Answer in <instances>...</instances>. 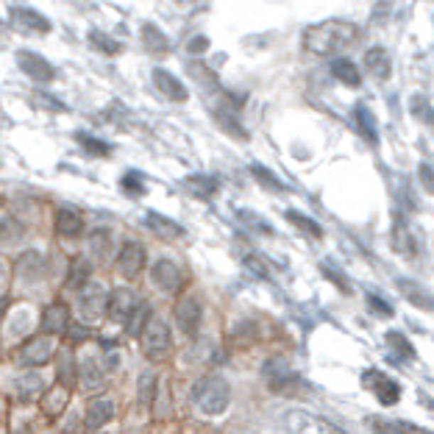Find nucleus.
Masks as SVG:
<instances>
[{
  "label": "nucleus",
  "instance_id": "obj_19",
  "mask_svg": "<svg viewBox=\"0 0 434 434\" xmlns=\"http://www.w3.org/2000/svg\"><path fill=\"white\" fill-rule=\"evenodd\" d=\"M365 67L379 81H387L393 75V62H390V53L384 48H370L365 53Z\"/></svg>",
  "mask_w": 434,
  "mask_h": 434
},
{
  "label": "nucleus",
  "instance_id": "obj_12",
  "mask_svg": "<svg viewBox=\"0 0 434 434\" xmlns=\"http://www.w3.org/2000/svg\"><path fill=\"white\" fill-rule=\"evenodd\" d=\"M53 354H56V342H53V337H33L31 342L23 345L20 359H23L26 365L39 367V365H45V362H50Z\"/></svg>",
  "mask_w": 434,
  "mask_h": 434
},
{
  "label": "nucleus",
  "instance_id": "obj_13",
  "mask_svg": "<svg viewBox=\"0 0 434 434\" xmlns=\"http://www.w3.org/2000/svg\"><path fill=\"white\" fill-rule=\"evenodd\" d=\"M396 284H398V293L409 300L412 306H418V309H423V312H434V295L421 284V281H415V278H398Z\"/></svg>",
  "mask_w": 434,
  "mask_h": 434
},
{
  "label": "nucleus",
  "instance_id": "obj_3",
  "mask_svg": "<svg viewBox=\"0 0 434 434\" xmlns=\"http://www.w3.org/2000/svg\"><path fill=\"white\" fill-rule=\"evenodd\" d=\"M284 429H287V434H348L337 423L320 418V415H312L306 409H290L284 415Z\"/></svg>",
  "mask_w": 434,
  "mask_h": 434
},
{
  "label": "nucleus",
  "instance_id": "obj_8",
  "mask_svg": "<svg viewBox=\"0 0 434 434\" xmlns=\"http://www.w3.org/2000/svg\"><path fill=\"white\" fill-rule=\"evenodd\" d=\"M390 245H393V251L401 254V256H415L418 254V239H415V234L409 229V223H406V217L396 212L393 215V229H390Z\"/></svg>",
  "mask_w": 434,
  "mask_h": 434
},
{
  "label": "nucleus",
  "instance_id": "obj_15",
  "mask_svg": "<svg viewBox=\"0 0 434 434\" xmlns=\"http://www.w3.org/2000/svg\"><path fill=\"white\" fill-rule=\"evenodd\" d=\"M200 318H203V312H200L198 300H195V298L178 300V306H175V323H178V329H181V332H184V334H198Z\"/></svg>",
  "mask_w": 434,
  "mask_h": 434
},
{
  "label": "nucleus",
  "instance_id": "obj_50",
  "mask_svg": "<svg viewBox=\"0 0 434 434\" xmlns=\"http://www.w3.org/2000/svg\"><path fill=\"white\" fill-rule=\"evenodd\" d=\"M429 106H432V103H429L426 95H415V98H412V114H415V117H426V114H429Z\"/></svg>",
  "mask_w": 434,
  "mask_h": 434
},
{
  "label": "nucleus",
  "instance_id": "obj_35",
  "mask_svg": "<svg viewBox=\"0 0 434 434\" xmlns=\"http://www.w3.org/2000/svg\"><path fill=\"white\" fill-rule=\"evenodd\" d=\"M14 390H17L20 398H33V396H39L45 390V384H42V379L36 373H26V376H20L14 381Z\"/></svg>",
  "mask_w": 434,
  "mask_h": 434
},
{
  "label": "nucleus",
  "instance_id": "obj_9",
  "mask_svg": "<svg viewBox=\"0 0 434 434\" xmlns=\"http://www.w3.org/2000/svg\"><path fill=\"white\" fill-rule=\"evenodd\" d=\"M139 306V298L134 295V290L129 287H120L109 295V303H106V312L114 323H129V318L134 315V309Z\"/></svg>",
  "mask_w": 434,
  "mask_h": 434
},
{
  "label": "nucleus",
  "instance_id": "obj_47",
  "mask_svg": "<svg viewBox=\"0 0 434 434\" xmlns=\"http://www.w3.org/2000/svg\"><path fill=\"white\" fill-rule=\"evenodd\" d=\"M239 217H242V223H248L254 232H262V234H273V226H267L265 220L259 217V215H254V212H239Z\"/></svg>",
  "mask_w": 434,
  "mask_h": 434
},
{
  "label": "nucleus",
  "instance_id": "obj_44",
  "mask_svg": "<svg viewBox=\"0 0 434 434\" xmlns=\"http://www.w3.org/2000/svg\"><path fill=\"white\" fill-rule=\"evenodd\" d=\"M245 270H248L251 276H256V278H270V267H267V259H265V256H259V254H251V256H245Z\"/></svg>",
  "mask_w": 434,
  "mask_h": 434
},
{
  "label": "nucleus",
  "instance_id": "obj_34",
  "mask_svg": "<svg viewBox=\"0 0 434 434\" xmlns=\"http://www.w3.org/2000/svg\"><path fill=\"white\" fill-rule=\"evenodd\" d=\"M287 220L295 226V229H300L303 234H309V237H315V239H320L323 237V226L318 223V220H312V217H306L303 212H295V209H290L287 212Z\"/></svg>",
  "mask_w": 434,
  "mask_h": 434
},
{
  "label": "nucleus",
  "instance_id": "obj_30",
  "mask_svg": "<svg viewBox=\"0 0 434 434\" xmlns=\"http://www.w3.org/2000/svg\"><path fill=\"white\" fill-rule=\"evenodd\" d=\"M81 229H84V223H81V217L75 212H70V209H59L56 212V234H62V237H78Z\"/></svg>",
  "mask_w": 434,
  "mask_h": 434
},
{
  "label": "nucleus",
  "instance_id": "obj_45",
  "mask_svg": "<svg viewBox=\"0 0 434 434\" xmlns=\"http://www.w3.org/2000/svg\"><path fill=\"white\" fill-rule=\"evenodd\" d=\"M120 187H123L129 195H142V192H145V181H142V175H139L136 170H129V173L123 175Z\"/></svg>",
  "mask_w": 434,
  "mask_h": 434
},
{
  "label": "nucleus",
  "instance_id": "obj_37",
  "mask_svg": "<svg viewBox=\"0 0 434 434\" xmlns=\"http://www.w3.org/2000/svg\"><path fill=\"white\" fill-rule=\"evenodd\" d=\"M89 251L98 256V259H106L112 254V234L106 229H98V232L89 234Z\"/></svg>",
  "mask_w": 434,
  "mask_h": 434
},
{
  "label": "nucleus",
  "instance_id": "obj_41",
  "mask_svg": "<svg viewBox=\"0 0 434 434\" xmlns=\"http://www.w3.org/2000/svg\"><path fill=\"white\" fill-rule=\"evenodd\" d=\"M78 142H81V145L87 148V153H92V156H109V151H112L109 142L95 139V136H89V134H78Z\"/></svg>",
  "mask_w": 434,
  "mask_h": 434
},
{
  "label": "nucleus",
  "instance_id": "obj_22",
  "mask_svg": "<svg viewBox=\"0 0 434 434\" xmlns=\"http://www.w3.org/2000/svg\"><path fill=\"white\" fill-rule=\"evenodd\" d=\"M184 187L195 195V198H212L217 190H220V181L215 178V175H206V173H192V175H187L184 178Z\"/></svg>",
  "mask_w": 434,
  "mask_h": 434
},
{
  "label": "nucleus",
  "instance_id": "obj_40",
  "mask_svg": "<svg viewBox=\"0 0 434 434\" xmlns=\"http://www.w3.org/2000/svg\"><path fill=\"white\" fill-rule=\"evenodd\" d=\"M142 42L151 48V50H167V36L156 26H142Z\"/></svg>",
  "mask_w": 434,
  "mask_h": 434
},
{
  "label": "nucleus",
  "instance_id": "obj_51",
  "mask_svg": "<svg viewBox=\"0 0 434 434\" xmlns=\"http://www.w3.org/2000/svg\"><path fill=\"white\" fill-rule=\"evenodd\" d=\"M187 50H190V53H203V50H209V39H206V36H192V39L187 42Z\"/></svg>",
  "mask_w": 434,
  "mask_h": 434
},
{
  "label": "nucleus",
  "instance_id": "obj_52",
  "mask_svg": "<svg viewBox=\"0 0 434 434\" xmlns=\"http://www.w3.org/2000/svg\"><path fill=\"white\" fill-rule=\"evenodd\" d=\"M423 120H426V123H429V126H432V129H434V109H429V114H426Z\"/></svg>",
  "mask_w": 434,
  "mask_h": 434
},
{
  "label": "nucleus",
  "instance_id": "obj_4",
  "mask_svg": "<svg viewBox=\"0 0 434 434\" xmlns=\"http://www.w3.org/2000/svg\"><path fill=\"white\" fill-rule=\"evenodd\" d=\"M359 381H362L365 390H370V393L376 396V401H379L381 406H396L401 401V384L393 379V376H387L384 370H379V367H367V370H362Z\"/></svg>",
  "mask_w": 434,
  "mask_h": 434
},
{
  "label": "nucleus",
  "instance_id": "obj_29",
  "mask_svg": "<svg viewBox=\"0 0 434 434\" xmlns=\"http://www.w3.org/2000/svg\"><path fill=\"white\" fill-rule=\"evenodd\" d=\"M145 223H148V229L151 232H156L159 237H184V229L178 226V223H173V220H167L162 215H156V212H148L145 215Z\"/></svg>",
  "mask_w": 434,
  "mask_h": 434
},
{
  "label": "nucleus",
  "instance_id": "obj_25",
  "mask_svg": "<svg viewBox=\"0 0 434 434\" xmlns=\"http://www.w3.org/2000/svg\"><path fill=\"white\" fill-rule=\"evenodd\" d=\"M78 379L84 384V390H98L103 381V367L95 357H81L78 362Z\"/></svg>",
  "mask_w": 434,
  "mask_h": 434
},
{
  "label": "nucleus",
  "instance_id": "obj_36",
  "mask_svg": "<svg viewBox=\"0 0 434 434\" xmlns=\"http://www.w3.org/2000/svg\"><path fill=\"white\" fill-rule=\"evenodd\" d=\"M151 318H153V315H151V306L139 300V306L134 309V315H131V318H129V323H126V329H129V334H131V337H136V334H142V332H145V326H148V320H151Z\"/></svg>",
  "mask_w": 434,
  "mask_h": 434
},
{
  "label": "nucleus",
  "instance_id": "obj_2",
  "mask_svg": "<svg viewBox=\"0 0 434 434\" xmlns=\"http://www.w3.org/2000/svg\"><path fill=\"white\" fill-rule=\"evenodd\" d=\"M192 401L198 403L203 415H220L229 409L232 387L223 376H203L192 384Z\"/></svg>",
  "mask_w": 434,
  "mask_h": 434
},
{
  "label": "nucleus",
  "instance_id": "obj_49",
  "mask_svg": "<svg viewBox=\"0 0 434 434\" xmlns=\"http://www.w3.org/2000/svg\"><path fill=\"white\" fill-rule=\"evenodd\" d=\"M418 178H421V184H423V190H426L429 195H434V165L421 162V165H418Z\"/></svg>",
  "mask_w": 434,
  "mask_h": 434
},
{
  "label": "nucleus",
  "instance_id": "obj_18",
  "mask_svg": "<svg viewBox=\"0 0 434 434\" xmlns=\"http://www.w3.org/2000/svg\"><path fill=\"white\" fill-rule=\"evenodd\" d=\"M354 126H357V131L362 134V139H365L367 145H379V123H376V117H373V112L367 109V103H357L354 106Z\"/></svg>",
  "mask_w": 434,
  "mask_h": 434
},
{
  "label": "nucleus",
  "instance_id": "obj_14",
  "mask_svg": "<svg viewBox=\"0 0 434 434\" xmlns=\"http://www.w3.org/2000/svg\"><path fill=\"white\" fill-rule=\"evenodd\" d=\"M142 267H145V248L139 242H126L120 248V254H117V270L126 278H134Z\"/></svg>",
  "mask_w": 434,
  "mask_h": 434
},
{
  "label": "nucleus",
  "instance_id": "obj_27",
  "mask_svg": "<svg viewBox=\"0 0 434 434\" xmlns=\"http://www.w3.org/2000/svg\"><path fill=\"white\" fill-rule=\"evenodd\" d=\"M89 276H92V265L84 259V256H75L70 262V273H67V287L72 290H81L89 284Z\"/></svg>",
  "mask_w": 434,
  "mask_h": 434
},
{
  "label": "nucleus",
  "instance_id": "obj_46",
  "mask_svg": "<svg viewBox=\"0 0 434 434\" xmlns=\"http://www.w3.org/2000/svg\"><path fill=\"white\" fill-rule=\"evenodd\" d=\"M153 387H156V376H153V373H145V376L139 379V401H142V403H151V401H153V396H156Z\"/></svg>",
  "mask_w": 434,
  "mask_h": 434
},
{
  "label": "nucleus",
  "instance_id": "obj_48",
  "mask_svg": "<svg viewBox=\"0 0 434 434\" xmlns=\"http://www.w3.org/2000/svg\"><path fill=\"white\" fill-rule=\"evenodd\" d=\"M89 39H92V45H95V48L106 50V53H120V42H112L106 33L92 31V33H89Z\"/></svg>",
  "mask_w": 434,
  "mask_h": 434
},
{
  "label": "nucleus",
  "instance_id": "obj_1",
  "mask_svg": "<svg viewBox=\"0 0 434 434\" xmlns=\"http://www.w3.org/2000/svg\"><path fill=\"white\" fill-rule=\"evenodd\" d=\"M359 26L351 20H326L318 26H309L303 31V48L315 56H340L359 39Z\"/></svg>",
  "mask_w": 434,
  "mask_h": 434
},
{
  "label": "nucleus",
  "instance_id": "obj_28",
  "mask_svg": "<svg viewBox=\"0 0 434 434\" xmlns=\"http://www.w3.org/2000/svg\"><path fill=\"white\" fill-rule=\"evenodd\" d=\"M26 237V226L17 217L0 215V245H17Z\"/></svg>",
  "mask_w": 434,
  "mask_h": 434
},
{
  "label": "nucleus",
  "instance_id": "obj_16",
  "mask_svg": "<svg viewBox=\"0 0 434 434\" xmlns=\"http://www.w3.org/2000/svg\"><path fill=\"white\" fill-rule=\"evenodd\" d=\"M67 329H70V309H67L62 300H56L42 315V332H45V337H50V334L67 332Z\"/></svg>",
  "mask_w": 434,
  "mask_h": 434
},
{
  "label": "nucleus",
  "instance_id": "obj_7",
  "mask_svg": "<svg viewBox=\"0 0 434 434\" xmlns=\"http://www.w3.org/2000/svg\"><path fill=\"white\" fill-rule=\"evenodd\" d=\"M265 379H267V387H270L273 393H281V396H293V393L300 387V376L295 370H290L281 359H270V362H267Z\"/></svg>",
  "mask_w": 434,
  "mask_h": 434
},
{
  "label": "nucleus",
  "instance_id": "obj_38",
  "mask_svg": "<svg viewBox=\"0 0 434 434\" xmlns=\"http://www.w3.org/2000/svg\"><path fill=\"white\" fill-rule=\"evenodd\" d=\"M365 303H367V309H370V315H376V318H387V320H390V318L396 315L393 303H390V300H384L381 295H376V293H367Z\"/></svg>",
  "mask_w": 434,
  "mask_h": 434
},
{
  "label": "nucleus",
  "instance_id": "obj_24",
  "mask_svg": "<svg viewBox=\"0 0 434 434\" xmlns=\"http://www.w3.org/2000/svg\"><path fill=\"white\" fill-rule=\"evenodd\" d=\"M153 84H156V89L167 95L170 100H187V89H184V84L173 75V72H167V70H153Z\"/></svg>",
  "mask_w": 434,
  "mask_h": 434
},
{
  "label": "nucleus",
  "instance_id": "obj_43",
  "mask_svg": "<svg viewBox=\"0 0 434 434\" xmlns=\"http://www.w3.org/2000/svg\"><path fill=\"white\" fill-rule=\"evenodd\" d=\"M393 184H396V187H393V190H396V198H398L409 212H415V209H418V200L412 198V187H409V181H403V178H393Z\"/></svg>",
  "mask_w": 434,
  "mask_h": 434
},
{
  "label": "nucleus",
  "instance_id": "obj_42",
  "mask_svg": "<svg viewBox=\"0 0 434 434\" xmlns=\"http://www.w3.org/2000/svg\"><path fill=\"white\" fill-rule=\"evenodd\" d=\"M215 117H217V123H220V126H223L229 134H234L237 139H248V131H242V126L234 120L226 109H217V112H215Z\"/></svg>",
  "mask_w": 434,
  "mask_h": 434
},
{
  "label": "nucleus",
  "instance_id": "obj_32",
  "mask_svg": "<svg viewBox=\"0 0 434 434\" xmlns=\"http://www.w3.org/2000/svg\"><path fill=\"white\" fill-rule=\"evenodd\" d=\"M42 270H45V259H42V254H36V251L23 254L20 262H17V273H20L23 278H39Z\"/></svg>",
  "mask_w": 434,
  "mask_h": 434
},
{
  "label": "nucleus",
  "instance_id": "obj_21",
  "mask_svg": "<svg viewBox=\"0 0 434 434\" xmlns=\"http://www.w3.org/2000/svg\"><path fill=\"white\" fill-rule=\"evenodd\" d=\"M114 418V401L109 398H92L87 406V426L89 429H100Z\"/></svg>",
  "mask_w": 434,
  "mask_h": 434
},
{
  "label": "nucleus",
  "instance_id": "obj_10",
  "mask_svg": "<svg viewBox=\"0 0 434 434\" xmlns=\"http://www.w3.org/2000/svg\"><path fill=\"white\" fill-rule=\"evenodd\" d=\"M17 65L26 75H31L36 84H50L56 78V70L50 67V62H45L39 53L33 50H20L17 53Z\"/></svg>",
  "mask_w": 434,
  "mask_h": 434
},
{
  "label": "nucleus",
  "instance_id": "obj_39",
  "mask_svg": "<svg viewBox=\"0 0 434 434\" xmlns=\"http://www.w3.org/2000/svg\"><path fill=\"white\" fill-rule=\"evenodd\" d=\"M65 406H67V390H62V387L53 390V393H48V396L42 398V409H45L48 415H53V418H56Z\"/></svg>",
  "mask_w": 434,
  "mask_h": 434
},
{
  "label": "nucleus",
  "instance_id": "obj_20",
  "mask_svg": "<svg viewBox=\"0 0 434 434\" xmlns=\"http://www.w3.org/2000/svg\"><path fill=\"white\" fill-rule=\"evenodd\" d=\"M373 434H434L418 423H406V421H384V418H373L370 421Z\"/></svg>",
  "mask_w": 434,
  "mask_h": 434
},
{
  "label": "nucleus",
  "instance_id": "obj_23",
  "mask_svg": "<svg viewBox=\"0 0 434 434\" xmlns=\"http://www.w3.org/2000/svg\"><path fill=\"white\" fill-rule=\"evenodd\" d=\"M332 75L340 81V84L351 87V89L362 84V72H359V67L354 65L351 59H345V56H337V59H332Z\"/></svg>",
  "mask_w": 434,
  "mask_h": 434
},
{
  "label": "nucleus",
  "instance_id": "obj_17",
  "mask_svg": "<svg viewBox=\"0 0 434 434\" xmlns=\"http://www.w3.org/2000/svg\"><path fill=\"white\" fill-rule=\"evenodd\" d=\"M9 17H11V23L20 26V28H28V31H39V33L50 31V23H48L39 11L26 9V6H11V9H9Z\"/></svg>",
  "mask_w": 434,
  "mask_h": 434
},
{
  "label": "nucleus",
  "instance_id": "obj_5",
  "mask_svg": "<svg viewBox=\"0 0 434 434\" xmlns=\"http://www.w3.org/2000/svg\"><path fill=\"white\" fill-rule=\"evenodd\" d=\"M170 342L173 340H170V329H167L165 320L162 318H151L145 332H142V354L148 359L159 362V359H165L167 354H170Z\"/></svg>",
  "mask_w": 434,
  "mask_h": 434
},
{
  "label": "nucleus",
  "instance_id": "obj_11",
  "mask_svg": "<svg viewBox=\"0 0 434 434\" xmlns=\"http://www.w3.org/2000/svg\"><path fill=\"white\" fill-rule=\"evenodd\" d=\"M151 278H153V284L167 293V295H173V293H178L181 290V284H184V276H181V270L175 262H170V259H159L156 265L151 267Z\"/></svg>",
  "mask_w": 434,
  "mask_h": 434
},
{
  "label": "nucleus",
  "instance_id": "obj_33",
  "mask_svg": "<svg viewBox=\"0 0 434 434\" xmlns=\"http://www.w3.org/2000/svg\"><path fill=\"white\" fill-rule=\"evenodd\" d=\"M248 170H251V175H254L265 190H273V192H287V184H284L276 173H270L265 165H251Z\"/></svg>",
  "mask_w": 434,
  "mask_h": 434
},
{
  "label": "nucleus",
  "instance_id": "obj_6",
  "mask_svg": "<svg viewBox=\"0 0 434 434\" xmlns=\"http://www.w3.org/2000/svg\"><path fill=\"white\" fill-rule=\"evenodd\" d=\"M106 303H109V293L98 281H89L87 287L78 290V312H81V318L87 323L100 320V315L106 312Z\"/></svg>",
  "mask_w": 434,
  "mask_h": 434
},
{
  "label": "nucleus",
  "instance_id": "obj_31",
  "mask_svg": "<svg viewBox=\"0 0 434 434\" xmlns=\"http://www.w3.org/2000/svg\"><path fill=\"white\" fill-rule=\"evenodd\" d=\"M320 273H323V276L332 281L337 290H342L345 295H351V293H354V287H351V278L345 276V270H340V267L334 265L332 259H323V262H320Z\"/></svg>",
  "mask_w": 434,
  "mask_h": 434
},
{
  "label": "nucleus",
  "instance_id": "obj_26",
  "mask_svg": "<svg viewBox=\"0 0 434 434\" xmlns=\"http://www.w3.org/2000/svg\"><path fill=\"white\" fill-rule=\"evenodd\" d=\"M384 342L390 345V351H393V357L398 359V362H415V345L406 340V334L401 332H387L384 334Z\"/></svg>",
  "mask_w": 434,
  "mask_h": 434
}]
</instances>
